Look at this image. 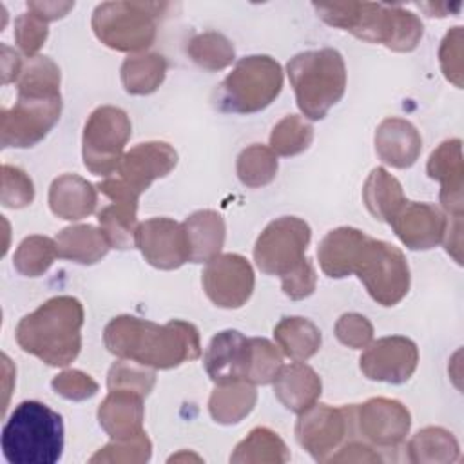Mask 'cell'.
Wrapping results in <instances>:
<instances>
[{"label":"cell","instance_id":"obj_1","mask_svg":"<svg viewBox=\"0 0 464 464\" xmlns=\"http://www.w3.org/2000/svg\"><path fill=\"white\" fill-rule=\"evenodd\" d=\"M103 343L116 357L154 370L176 368L201 355L198 328L181 319L158 324L136 315H118L107 323Z\"/></svg>","mask_w":464,"mask_h":464},{"label":"cell","instance_id":"obj_2","mask_svg":"<svg viewBox=\"0 0 464 464\" xmlns=\"http://www.w3.org/2000/svg\"><path fill=\"white\" fill-rule=\"evenodd\" d=\"M312 5L328 25L397 53L413 51L424 33L420 18L401 5L375 2H314Z\"/></svg>","mask_w":464,"mask_h":464},{"label":"cell","instance_id":"obj_3","mask_svg":"<svg viewBox=\"0 0 464 464\" xmlns=\"http://www.w3.org/2000/svg\"><path fill=\"white\" fill-rule=\"evenodd\" d=\"M83 306L72 295H56L24 315L14 330L18 346L49 366L71 364L82 348Z\"/></svg>","mask_w":464,"mask_h":464},{"label":"cell","instance_id":"obj_4","mask_svg":"<svg viewBox=\"0 0 464 464\" xmlns=\"http://www.w3.org/2000/svg\"><path fill=\"white\" fill-rule=\"evenodd\" d=\"M0 444L11 464H54L63 451V420L47 404L24 401L5 420Z\"/></svg>","mask_w":464,"mask_h":464},{"label":"cell","instance_id":"obj_5","mask_svg":"<svg viewBox=\"0 0 464 464\" xmlns=\"http://www.w3.org/2000/svg\"><path fill=\"white\" fill-rule=\"evenodd\" d=\"M299 111L308 120H323L346 91V65L339 51H304L286 63Z\"/></svg>","mask_w":464,"mask_h":464},{"label":"cell","instance_id":"obj_6","mask_svg":"<svg viewBox=\"0 0 464 464\" xmlns=\"http://www.w3.org/2000/svg\"><path fill=\"white\" fill-rule=\"evenodd\" d=\"M283 87L279 62L266 54L241 58L216 89V107L221 112L252 114L268 107Z\"/></svg>","mask_w":464,"mask_h":464},{"label":"cell","instance_id":"obj_7","mask_svg":"<svg viewBox=\"0 0 464 464\" xmlns=\"http://www.w3.org/2000/svg\"><path fill=\"white\" fill-rule=\"evenodd\" d=\"M167 7L158 2H103L96 5L91 27L96 38L114 51H141L152 45L158 18Z\"/></svg>","mask_w":464,"mask_h":464},{"label":"cell","instance_id":"obj_8","mask_svg":"<svg viewBox=\"0 0 464 464\" xmlns=\"http://www.w3.org/2000/svg\"><path fill=\"white\" fill-rule=\"evenodd\" d=\"M372 299L382 306L401 303L410 290V266L395 245L366 237L355 270Z\"/></svg>","mask_w":464,"mask_h":464},{"label":"cell","instance_id":"obj_9","mask_svg":"<svg viewBox=\"0 0 464 464\" xmlns=\"http://www.w3.org/2000/svg\"><path fill=\"white\" fill-rule=\"evenodd\" d=\"M130 134L132 125L123 109L114 105L94 109L82 136V156L87 170L109 178L118 169Z\"/></svg>","mask_w":464,"mask_h":464},{"label":"cell","instance_id":"obj_10","mask_svg":"<svg viewBox=\"0 0 464 464\" xmlns=\"http://www.w3.org/2000/svg\"><path fill=\"white\" fill-rule=\"evenodd\" d=\"M62 112V94H18L11 109L0 114L2 147H33L56 125Z\"/></svg>","mask_w":464,"mask_h":464},{"label":"cell","instance_id":"obj_11","mask_svg":"<svg viewBox=\"0 0 464 464\" xmlns=\"http://www.w3.org/2000/svg\"><path fill=\"white\" fill-rule=\"evenodd\" d=\"M308 223L295 216H283L270 221L259 234L254 246L257 268L270 276H285L303 259L310 243Z\"/></svg>","mask_w":464,"mask_h":464},{"label":"cell","instance_id":"obj_12","mask_svg":"<svg viewBox=\"0 0 464 464\" xmlns=\"http://www.w3.org/2000/svg\"><path fill=\"white\" fill-rule=\"evenodd\" d=\"M355 417V406L334 408L328 404H312L299 413L295 422V439L317 462H326L334 450L341 446Z\"/></svg>","mask_w":464,"mask_h":464},{"label":"cell","instance_id":"obj_13","mask_svg":"<svg viewBox=\"0 0 464 464\" xmlns=\"http://www.w3.org/2000/svg\"><path fill=\"white\" fill-rule=\"evenodd\" d=\"M207 297L219 308H239L254 292V270L239 254H219L201 274Z\"/></svg>","mask_w":464,"mask_h":464},{"label":"cell","instance_id":"obj_14","mask_svg":"<svg viewBox=\"0 0 464 464\" xmlns=\"http://www.w3.org/2000/svg\"><path fill=\"white\" fill-rule=\"evenodd\" d=\"M134 245L145 261L160 270H176L190 261L188 237L183 223L170 218H150L136 227Z\"/></svg>","mask_w":464,"mask_h":464},{"label":"cell","instance_id":"obj_15","mask_svg":"<svg viewBox=\"0 0 464 464\" xmlns=\"http://www.w3.org/2000/svg\"><path fill=\"white\" fill-rule=\"evenodd\" d=\"M417 344L402 335L381 337L366 346L359 359L361 372L372 381L402 384L417 370Z\"/></svg>","mask_w":464,"mask_h":464},{"label":"cell","instance_id":"obj_16","mask_svg":"<svg viewBox=\"0 0 464 464\" xmlns=\"http://www.w3.org/2000/svg\"><path fill=\"white\" fill-rule=\"evenodd\" d=\"M98 190L112 203L98 212V225L111 248H130L136 234L138 194H134L120 178L109 176L98 183Z\"/></svg>","mask_w":464,"mask_h":464},{"label":"cell","instance_id":"obj_17","mask_svg":"<svg viewBox=\"0 0 464 464\" xmlns=\"http://www.w3.org/2000/svg\"><path fill=\"white\" fill-rule=\"evenodd\" d=\"M355 422L361 433L381 448H395L410 433L411 415L408 408L386 397H373L355 406Z\"/></svg>","mask_w":464,"mask_h":464},{"label":"cell","instance_id":"obj_18","mask_svg":"<svg viewBox=\"0 0 464 464\" xmlns=\"http://www.w3.org/2000/svg\"><path fill=\"white\" fill-rule=\"evenodd\" d=\"M178 163V152L165 141H147L134 145L123 154L116 178L134 194H141L158 178L167 176Z\"/></svg>","mask_w":464,"mask_h":464},{"label":"cell","instance_id":"obj_19","mask_svg":"<svg viewBox=\"0 0 464 464\" xmlns=\"http://www.w3.org/2000/svg\"><path fill=\"white\" fill-rule=\"evenodd\" d=\"M390 225L410 250H430L444 239L448 218L431 203L406 201Z\"/></svg>","mask_w":464,"mask_h":464},{"label":"cell","instance_id":"obj_20","mask_svg":"<svg viewBox=\"0 0 464 464\" xmlns=\"http://www.w3.org/2000/svg\"><path fill=\"white\" fill-rule=\"evenodd\" d=\"M428 176L440 181V203L451 218H462L464 208V161L462 141L459 138L442 141L431 154L426 165Z\"/></svg>","mask_w":464,"mask_h":464},{"label":"cell","instance_id":"obj_21","mask_svg":"<svg viewBox=\"0 0 464 464\" xmlns=\"http://www.w3.org/2000/svg\"><path fill=\"white\" fill-rule=\"evenodd\" d=\"M250 339L237 330H223L208 343L203 364L216 384L246 381ZM248 382V381H246Z\"/></svg>","mask_w":464,"mask_h":464},{"label":"cell","instance_id":"obj_22","mask_svg":"<svg viewBox=\"0 0 464 464\" xmlns=\"http://www.w3.org/2000/svg\"><path fill=\"white\" fill-rule=\"evenodd\" d=\"M143 395L130 390H109L98 408V422L112 440H125L143 433Z\"/></svg>","mask_w":464,"mask_h":464},{"label":"cell","instance_id":"obj_23","mask_svg":"<svg viewBox=\"0 0 464 464\" xmlns=\"http://www.w3.org/2000/svg\"><path fill=\"white\" fill-rule=\"evenodd\" d=\"M375 150L386 165L408 169L420 156L422 138L408 120L386 118L375 130Z\"/></svg>","mask_w":464,"mask_h":464},{"label":"cell","instance_id":"obj_24","mask_svg":"<svg viewBox=\"0 0 464 464\" xmlns=\"http://www.w3.org/2000/svg\"><path fill=\"white\" fill-rule=\"evenodd\" d=\"M366 234L353 227L330 230L319 243L317 259L321 270L332 279H343L353 274Z\"/></svg>","mask_w":464,"mask_h":464},{"label":"cell","instance_id":"obj_25","mask_svg":"<svg viewBox=\"0 0 464 464\" xmlns=\"http://www.w3.org/2000/svg\"><path fill=\"white\" fill-rule=\"evenodd\" d=\"M272 382L279 402L295 413H301L315 404L323 388L315 370L303 361L281 366Z\"/></svg>","mask_w":464,"mask_h":464},{"label":"cell","instance_id":"obj_26","mask_svg":"<svg viewBox=\"0 0 464 464\" xmlns=\"http://www.w3.org/2000/svg\"><path fill=\"white\" fill-rule=\"evenodd\" d=\"M96 203L94 185L78 174H62L49 187V207L62 219H83L96 210Z\"/></svg>","mask_w":464,"mask_h":464},{"label":"cell","instance_id":"obj_27","mask_svg":"<svg viewBox=\"0 0 464 464\" xmlns=\"http://www.w3.org/2000/svg\"><path fill=\"white\" fill-rule=\"evenodd\" d=\"M183 228L188 237L192 263H208L219 256L225 243V219L219 212L196 210L183 221Z\"/></svg>","mask_w":464,"mask_h":464},{"label":"cell","instance_id":"obj_28","mask_svg":"<svg viewBox=\"0 0 464 464\" xmlns=\"http://www.w3.org/2000/svg\"><path fill=\"white\" fill-rule=\"evenodd\" d=\"M58 257L80 265H94L107 256L111 245L103 232L92 225H72L56 236Z\"/></svg>","mask_w":464,"mask_h":464},{"label":"cell","instance_id":"obj_29","mask_svg":"<svg viewBox=\"0 0 464 464\" xmlns=\"http://www.w3.org/2000/svg\"><path fill=\"white\" fill-rule=\"evenodd\" d=\"M362 201L377 221L390 223L397 210L406 203V198L399 179L386 169L375 167L364 181Z\"/></svg>","mask_w":464,"mask_h":464},{"label":"cell","instance_id":"obj_30","mask_svg":"<svg viewBox=\"0 0 464 464\" xmlns=\"http://www.w3.org/2000/svg\"><path fill=\"white\" fill-rule=\"evenodd\" d=\"M257 392L252 382L236 381L218 384L208 399V411L219 424H237L256 406Z\"/></svg>","mask_w":464,"mask_h":464},{"label":"cell","instance_id":"obj_31","mask_svg":"<svg viewBox=\"0 0 464 464\" xmlns=\"http://www.w3.org/2000/svg\"><path fill=\"white\" fill-rule=\"evenodd\" d=\"M274 339L283 355L292 361H306L321 348L319 328L304 317H283L274 328Z\"/></svg>","mask_w":464,"mask_h":464},{"label":"cell","instance_id":"obj_32","mask_svg":"<svg viewBox=\"0 0 464 464\" xmlns=\"http://www.w3.org/2000/svg\"><path fill=\"white\" fill-rule=\"evenodd\" d=\"M167 72V60L158 53H140L125 58L120 69L121 83L129 94L145 96L158 91Z\"/></svg>","mask_w":464,"mask_h":464},{"label":"cell","instance_id":"obj_33","mask_svg":"<svg viewBox=\"0 0 464 464\" xmlns=\"http://www.w3.org/2000/svg\"><path fill=\"white\" fill-rule=\"evenodd\" d=\"M410 460L415 464H451L459 460L460 450L455 435L439 426L417 431L408 442Z\"/></svg>","mask_w":464,"mask_h":464},{"label":"cell","instance_id":"obj_34","mask_svg":"<svg viewBox=\"0 0 464 464\" xmlns=\"http://www.w3.org/2000/svg\"><path fill=\"white\" fill-rule=\"evenodd\" d=\"M286 460H290L286 444L268 428H254L230 455L234 464H281Z\"/></svg>","mask_w":464,"mask_h":464},{"label":"cell","instance_id":"obj_35","mask_svg":"<svg viewBox=\"0 0 464 464\" xmlns=\"http://www.w3.org/2000/svg\"><path fill=\"white\" fill-rule=\"evenodd\" d=\"M277 169L279 165L276 152L270 147L259 143L243 149L236 161L239 181L250 188H259L272 183L277 176Z\"/></svg>","mask_w":464,"mask_h":464},{"label":"cell","instance_id":"obj_36","mask_svg":"<svg viewBox=\"0 0 464 464\" xmlns=\"http://www.w3.org/2000/svg\"><path fill=\"white\" fill-rule=\"evenodd\" d=\"M187 54L196 65L207 71H221L234 62L236 51L232 42L225 34L207 31L188 40Z\"/></svg>","mask_w":464,"mask_h":464},{"label":"cell","instance_id":"obj_37","mask_svg":"<svg viewBox=\"0 0 464 464\" xmlns=\"http://www.w3.org/2000/svg\"><path fill=\"white\" fill-rule=\"evenodd\" d=\"M58 257L56 241L47 236H29L25 237L13 257L14 268L27 277H38L45 274L54 259Z\"/></svg>","mask_w":464,"mask_h":464},{"label":"cell","instance_id":"obj_38","mask_svg":"<svg viewBox=\"0 0 464 464\" xmlns=\"http://www.w3.org/2000/svg\"><path fill=\"white\" fill-rule=\"evenodd\" d=\"M18 94H60V69L47 56H31L16 80Z\"/></svg>","mask_w":464,"mask_h":464},{"label":"cell","instance_id":"obj_39","mask_svg":"<svg viewBox=\"0 0 464 464\" xmlns=\"http://www.w3.org/2000/svg\"><path fill=\"white\" fill-rule=\"evenodd\" d=\"M314 140V129L297 114L285 116L270 134V149L279 156H295L304 152Z\"/></svg>","mask_w":464,"mask_h":464},{"label":"cell","instance_id":"obj_40","mask_svg":"<svg viewBox=\"0 0 464 464\" xmlns=\"http://www.w3.org/2000/svg\"><path fill=\"white\" fill-rule=\"evenodd\" d=\"M283 352L265 337H250L246 381L252 384H268L283 366Z\"/></svg>","mask_w":464,"mask_h":464},{"label":"cell","instance_id":"obj_41","mask_svg":"<svg viewBox=\"0 0 464 464\" xmlns=\"http://www.w3.org/2000/svg\"><path fill=\"white\" fill-rule=\"evenodd\" d=\"M152 455V444L147 433H140L132 439L112 440L98 450L89 462L91 464H141Z\"/></svg>","mask_w":464,"mask_h":464},{"label":"cell","instance_id":"obj_42","mask_svg":"<svg viewBox=\"0 0 464 464\" xmlns=\"http://www.w3.org/2000/svg\"><path fill=\"white\" fill-rule=\"evenodd\" d=\"M156 384V373L154 370H149V366L129 362V361H118L109 368L107 373V388L109 390H130L143 397H147Z\"/></svg>","mask_w":464,"mask_h":464},{"label":"cell","instance_id":"obj_43","mask_svg":"<svg viewBox=\"0 0 464 464\" xmlns=\"http://www.w3.org/2000/svg\"><path fill=\"white\" fill-rule=\"evenodd\" d=\"M2 205L7 208H24L34 199V187L31 178L18 167H2Z\"/></svg>","mask_w":464,"mask_h":464},{"label":"cell","instance_id":"obj_44","mask_svg":"<svg viewBox=\"0 0 464 464\" xmlns=\"http://www.w3.org/2000/svg\"><path fill=\"white\" fill-rule=\"evenodd\" d=\"M49 34L47 22L34 13H24L14 20V42L29 58L38 53Z\"/></svg>","mask_w":464,"mask_h":464},{"label":"cell","instance_id":"obj_45","mask_svg":"<svg viewBox=\"0 0 464 464\" xmlns=\"http://www.w3.org/2000/svg\"><path fill=\"white\" fill-rule=\"evenodd\" d=\"M335 337L348 348L362 350L373 339V326L361 314H343L335 323Z\"/></svg>","mask_w":464,"mask_h":464},{"label":"cell","instance_id":"obj_46","mask_svg":"<svg viewBox=\"0 0 464 464\" xmlns=\"http://www.w3.org/2000/svg\"><path fill=\"white\" fill-rule=\"evenodd\" d=\"M51 386L58 395L69 401H85L98 392V382L82 370H65L58 373Z\"/></svg>","mask_w":464,"mask_h":464},{"label":"cell","instance_id":"obj_47","mask_svg":"<svg viewBox=\"0 0 464 464\" xmlns=\"http://www.w3.org/2000/svg\"><path fill=\"white\" fill-rule=\"evenodd\" d=\"M439 62L444 76L457 87H462V27L448 31L439 49Z\"/></svg>","mask_w":464,"mask_h":464},{"label":"cell","instance_id":"obj_48","mask_svg":"<svg viewBox=\"0 0 464 464\" xmlns=\"http://www.w3.org/2000/svg\"><path fill=\"white\" fill-rule=\"evenodd\" d=\"M315 286H317V274L308 257H304L294 270L281 276V288L285 295H288L294 301L312 295Z\"/></svg>","mask_w":464,"mask_h":464},{"label":"cell","instance_id":"obj_49","mask_svg":"<svg viewBox=\"0 0 464 464\" xmlns=\"http://www.w3.org/2000/svg\"><path fill=\"white\" fill-rule=\"evenodd\" d=\"M379 460L381 457L370 446L361 442H352L341 448L337 455H330L326 462H379Z\"/></svg>","mask_w":464,"mask_h":464},{"label":"cell","instance_id":"obj_50","mask_svg":"<svg viewBox=\"0 0 464 464\" xmlns=\"http://www.w3.org/2000/svg\"><path fill=\"white\" fill-rule=\"evenodd\" d=\"M27 7L42 20L51 22L65 16L74 7V2H27Z\"/></svg>","mask_w":464,"mask_h":464},{"label":"cell","instance_id":"obj_51","mask_svg":"<svg viewBox=\"0 0 464 464\" xmlns=\"http://www.w3.org/2000/svg\"><path fill=\"white\" fill-rule=\"evenodd\" d=\"M462 218H450L448 227H446V234H444V246L448 250V254L453 256V259L457 263H462Z\"/></svg>","mask_w":464,"mask_h":464},{"label":"cell","instance_id":"obj_52","mask_svg":"<svg viewBox=\"0 0 464 464\" xmlns=\"http://www.w3.org/2000/svg\"><path fill=\"white\" fill-rule=\"evenodd\" d=\"M22 60L20 56L11 51L7 45H2V83H11L16 82L22 71Z\"/></svg>","mask_w":464,"mask_h":464}]
</instances>
